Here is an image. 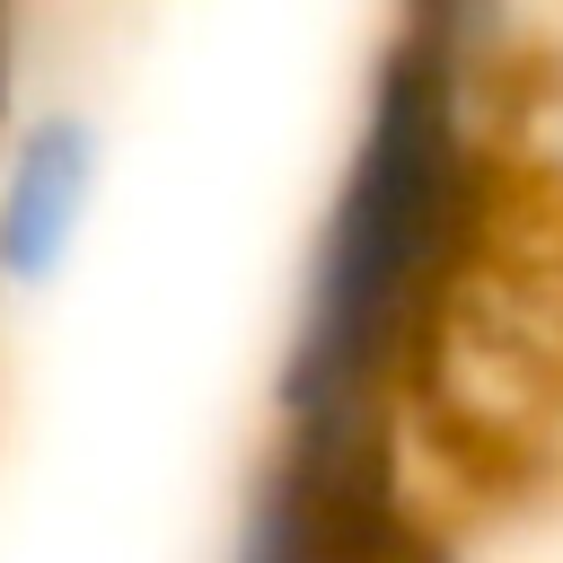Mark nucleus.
<instances>
[{
  "label": "nucleus",
  "instance_id": "f257e3e1",
  "mask_svg": "<svg viewBox=\"0 0 563 563\" xmlns=\"http://www.w3.org/2000/svg\"><path fill=\"white\" fill-rule=\"evenodd\" d=\"M440 229H449L440 70L396 62L369 97L343 194H334L325 238L299 282V317H290V352H282V449L352 457V422H361L396 334L413 325Z\"/></svg>",
  "mask_w": 563,
  "mask_h": 563
},
{
  "label": "nucleus",
  "instance_id": "f03ea898",
  "mask_svg": "<svg viewBox=\"0 0 563 563\" xmlns=\"http://www.w3.org/2000/svg\"><path fill=\"white\" fill-rule=\"evenodd\" d=\"M106 132L88 106H26L0 150V282L44 290L79 255L88 202H97Z\"/></svg>",
  "mask_w": 563,
  "mask_h": 563
},
{
  "label": "nucleus",
  "instance_id": "7ed1b4c3",
  "mask_svg": "<svg viewBox=\"0 0 563 563\" xmlns=\"http://www.w3.org/2000/svg\"><path fill=\"white\" fill-rule=\"evenodd\" d=\"M9 88H18V26L0 18V114H9Z\"/></svg>",
  "mask_w": 563,
  "mask_h": 563
}]
</instances>
